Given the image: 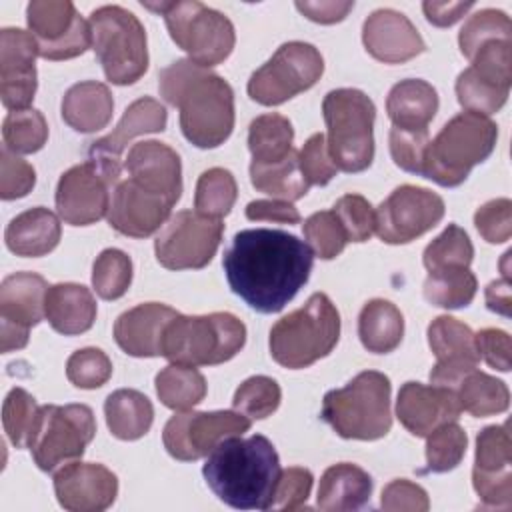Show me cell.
Returning <instances> with one entry per match:
<instances>
[{
	"label": "cell",
	"mask_w": 512,
	"mask_h": 512,
	"mask_svg": "<svg viewBox=\"0 0 512 512\" xmlns=\"http://www.w3.org/2000/svg\"><path fill=\"white\" fill-rule=\"evenodd\" d=\"M312 264L304 240L272 228L236 232L222 258L230 290L260 314L280 312L308 282Z\"/></svg>",
	"instance_id": "cell-1"
},
{
	"label": "cell",
	"mask_w": 512,
	"mask_h": 512,
	"mask_svg": "<svg viewBox=\"0 0 512 512\" xmlns=\"http://www.w3.org/2000/svg\"><path fill=\"white\" fill-rule=\"evenodd\" d=\"M160 96L180 110L184 138L208 150L224 144L234 128V90L216 72L182 58L158 76Z\"/></svg>",
	"instance_id": "cell-2"
},
{
	"label": "cell",
	"mask_w": 512,
	"mask_h": 512,
	"mask_svg": "<svg viewBox=\"0 0 512 512\" xmlns=\"http://www.w3.org/2000/svg\"><path fill=\"white\" fill-rule=\"evenodd\" d=\"M280 472L278 452L262 434L222 440L202 466L208 488L238 510H270Z\"/></svg>",
	"instance_id": "cell-3"
},
{
	"label": "cell",
	"mask_w": 512,
	"mask_h": 512,
	"mask_svg": "<svg viewBox=\"0 0 512 512\" xmlns=\"http://www.w3.org/2000/svg\"><path fill=\"white\" fill-rule=\"evenodd\" d=\"M390 378L376 370L356 374L346 386L326 392L322 420L346 440H378L392 428Z\"/></svg>",
	"instance_id": "cell-4"
},
{
	"label": "cell",
	"mask_w": 512,
	"mask_h": 512,
	"mask_svg": "<svg viewBox=\"0 0 512 512\" xmlns=\"http://www.w3.org/2000/svg\"><path fill=\"white\" fill-rule=\"evenodd\" d=\"M498 126L484 114L462 112L448 120L428 142L422 176L444 186H460L470 170L484 162L496 148Z\"/></svg>",
	"instance_id": "cell-5"
},
{
	"label": "cell",
	"mask_w": 512,
	"mask_h": 512,
	"mask_svg": "<svg viewBox=\"0 0 512 512\" xmlns=\"http://www.w3.org/2000/svg\"><path fill=\"white\" fill-rule=\"evenodd\" d=\"M340 338V314L324 292H314L298 310L270 330V356L284 368L300 370L328 356Z\"/></svg>",
	"instance_id": "cell-6"
},
{
	"label": "cell",
	"mask_w": 512,
	"mask_h": 512,
	"mask_svg": "<svg viewBox=\"0 0 512 512\" xmlns=\"http://www.w3.org/2000/svg\"><path fill=\"white\" fill-rule=\"evenodd\" d=\"M246 344V326L230 312L178 314L164 330L162 356L174 364L216 366L232 360Z\"/></svg>",
	"instance_id": "cell-7"
},
{
	"label": "cell",
	"mask_w": 512,
	"mask_h": 512,
	"mask_svg": "<svg viewBox=\"0 0 512 512\" xmlns=\"http://www.w3.org/2000/svg\"><path fill=\"white\" fill-rule=\"evenodd\" d=\"M328 152L342 172H362L374 160V102L358 88L330 90L322 100Z\"/></svg>",
	"instance_id": "cell-8"
},
{
	"label": "cell",
	"mask_w": 512,
	"mask_h": 512,
	"mask_svg": "<svg viewBox=\"0 0 512 512\" xmlns=\"http://www.w3.org/2000/svg\"><path fill=\"white\" fill-rule=\"evenodd\" d=\"M92 50L102 64L108 82L128 86L138 82L148 70L146 30L130 10L106 4L96 8L90 18Z\"/></svg>",
	"instance_id": "cell-9"
},
{
	"label": "cell",
	"mask_w": 512,
	"mask_h": 512,
	"mask_svg": "<svg viewBox=\"0 0 512 512\" xmlns=\"http://www.w3.org/2000/svg\"><path fill=\"white\" fill-rule=\"evenodd\" d=\"M148 10L164 16L166 28L174 44L188 54V58L204 68L224 62L236 44V32L228 16L196 2H144Z\"/></svg>",
	"instance_id": "cell-10"
},
{
	"label": "cell",
	"mask_w": 512,
	"mask_h": 512,
	"mask_svg": "<svg viewBox=\"0 0 512 512\" xmlns=\"http://www.w3.org/2000/svg\"><path fill=\"white\" fill-rule=\"evenodd\" d=\"M94 434L96 420L90 406L46 404L40 406L28 448L36 466L44 472H52L62 464L82 458Z\"/></svg>",
	"instance_id": "cell-11"
},
{
	"label": "cell",
	"mask_w": 512,
	"mask_h": 512,
	"mask_svg": "<svg viewBox=\"0 0 512 512\" xmlns=\"http://www.w3.org/2000/svg\"><path fill=\"white\" fill-rule=\"evenodd\" d=\"M324 72L316 46L300 40L282 44L248 80V96L262 106H278L312 88Z\"/></svg>",
	"instance_id": "cell-12"
},
{
	"label": "cell",
	"mask_w": 512,
	"mask_h": 512,
	"mask_svg": "<svg viewBox=\"0 0 512 512\" xmlns=\"http://www.w3.org/2000/svg\"><path fill=\"white\" fill-rule=\"evenodd\" d=\"M224 234L220 218H208L196 210H180L168 218L154 240L160 266L168 270L204 268L216 254Z\"/></svg>",
	"instance_id": "cell-13"
},
{
	"label": "cell",
	"mask_w": 512,
	"mask_h": 512,
	"mask_svg": "<svg viewBox=\"0 0 512 512\" xmlns=\"http://www.w3.org/2000/svg\"><path fill=\"white\" fill-rule=\"evenodd\" d=\"M248 430L250 418L238 410H180L166 422L162 442L172 458L192 462L208 456L222 440L230 436H242Z\"/></svg>",
	"instance_id": "cell-14"
},
{
	"label": "cell",
	"mask_w": 512,
	"mask_h": 512,
	"mask_svg": "<svg viewBox=\"0 0 512 512\" xmlns=\"http://www.w3.org/2000/svg\"><path fill=\"white\" fill-rule=\"evenodd\" d=\"M444 200L422 186L402 184L374 210V232L386 244H408L444 218Z\"/></svg>",
	"instance_id": "cell-15"
},
{
	"label": "cell",
	"mask_w": 512,
	"mask_h": 512,
	"mask_svg": "<svg viewBox=\"0 0 512 512\" xmlns=\"http://www.w3.org/2000/svg\"><path fill=\"white\" fill-rule=\"evenodd\" d=\"M26 22L38 42V54L46 60H70L92 46L90 24L70 0H32L26 6Z\"/></svg>",
	"instance_id": "cell-16"
},
{
	"label": "cell",
	"mask_w": 512,
	"mask_h": 512,
	"mask_svg": "<svg viewBox=\"0 0 512 512\" xmlns=\"http://www.w3.org/2000/svg\"><path fill=\"white\" fill-rule=\"evenodd\" d=\"M48 282L34 272H14L0 286V348L20 350L28 344L30 328L46 318L44 300Z\"/></svg>",
	"instance_id": "cell-17"
},
{
	"label": "cell",
	"mask_w": 512,
	"mask_h": 512,
	"mask_svg": "<svg viewBox=\"0 0 512 512\" xmlns=\"http://www.w3.org/2000/svg\"><path fill=\"white\" fill-rule=\"evenodd\" d=\"M114 182L98 164L86 160L68 168L56 186V210L70 226H90L110 208Z\"/></svg>",
	"instance_id": "cell-18"
},
{
	"label": "cell",
	"mask_w": 512,
	"mask_h": 512,
	"mask_svg": "<svg viewBox=\"0 0 512 512\" xmlns=\"http://www.w3.org/2000/svg\"><path fill=\"white\" fill-rule=\"evenodd\" d=\"M38 42L22 28H2L0 32V98L12 110L30 108L36 94Z\"/></svg>",
	"instance_id": "cell-19"
},
{
	"label": "cell",
	"mask_w": 512,
	"mask_h": 512,
	"mask_svg": "<svg viewBox=\"0 0 512 512\" xmlns=\"http://www.w3.org/2000/svg\"><path fill=\"white\" fill-rule=\"evenodd\" d=\"M428 346L436 356L430 370V384L456 388V384L472 372L478 362L474 332L454 316H438L428 326Z\"/></svg>",
	"instance_id": "cell-20"
},
{
	"label": "cell",
	"mask_w": 512,
	"mask_h": 512,
	"mask_svg": "<svg viewBox=\"0 0 512 512\" xmlns=\"http://www.w3.org/2000/svg\"><path fill=\"white\" fill-rule=\"evenodd\" d=\"M174 204L170 198L126 178L114 186L106 216L116 232L130 238H148L168 222Z\"/></svg>",
	"instance_id": "cell-21"
},
{
	"label": "cell",
	"mask_w": 512,
	"mask_h": 512,
	"mask_svg": "<svg viewBox=\"0 0 512 512\" xmlns=\"http://www.w3.org/2000/svg\"><path fill=\"white\" fill-rule=\"evenodd\" d=\"M166 122V108L158 100L142 96L124 110L118 126L110 134L92 142L88 150V160L98 164L114 182H120V154L126 144L136 136L162 132L166 128Z\"/></svg>",
	"instance_id": "cell-22"
},
{
	"label": "cell",
	"mask_w": 512,
	"mask_h": 512,
	"mask_svg": "<svg viewBox=\"0 0 512 512\" xmlns=\"http://www.w3.org/2000/svg\"><path fill=\"white\" fill-rule=\"evenodd\" d=\"M58 504L70 512H102L118 494V478L112 470L94 462H68L54 474Z\"/></svg>",
	"instance_id": "cell-23"
},
{
	"label": "cell",
	"mask_w": 512,
	"mask_h": 512,
	"mask_svg": "<svg viewBox=\"0 0 512 512\" xmlns=\"http://www.w3.org/2000/svg\"><path fill=\"white\" fill-rule=\"evenodd\" d=\"M462 406L452 388L426 386L420 382L402 384L396 398V416L400 424L418 438H426L432 430L460 418Z\"/></svg>",
	"instance_id": "cell-24"
},
{
	"label": "cell",
	"mask_w": 512,
	"mask_h": 512,
	"mask_svg": "<svg viewBox=\"0 0 512 512\" xmlns=\"http://www.w3.org/2000/svg\"><path fill=\"white\" fill-rule=\"evenodd\" d=\"M366 52L384 64H402L426 50L416 26L398 10H374L362 26Z\"/></svg>",
	"instance_id": "cell-25"
},
{
	"label": "cell",
	"mask_w": 512,
	"mask_h": 512,
	"mask_svg": "<svg viewBox=\"0 0 512 512\" xmlns=\"http://www.w3.org/2000/svg\"><path fill=\"white\" fill-rule=\"evenodd\" d=\"M124 168L128 178L150 192L162 194L172 202L182 196V164L176 150L158 140H144L128 150Z\"/></svg>",
	"instance_id": "cell-26"
},
{
	"label": "cell",
	"mask_w": 512,
	"mask_h": 512,
	"mask_svg": "<svg viewBox=\"0 0 512 512\" xmlns=\"http://www.w3.org/2000/svg\"><path fill=\"white\" fill-rule=\"evenodd\" d=\"M180 312L160 302H144L122 312L114 322L116 344L134 358L162 356L164 330Z\"/></svg>",
	"instance_id": "cell-27"
},
{
	"label": "cell",
	"mask_w": 512,
	"mask_h": 512,
	"mask_svg": "<svg viewBox=\"0 0 512 512\" xmlns=\"http://www.w3.org/2000/svg\"><path fill=\"white\" fill-rule=\"evenodd\" d=\"M60 236L62 226L58 216L44 206L20 212L10 220L4 232L8 250L22 258L46 256L58 246Z\"/></svg>",
	"instance_id": "cell-28"
},
{
	"label": "cell",
	"mask_w": 512,
	"mask_h": 512,
	"mask_svg": "<svg viewBox=\"0 0 512 512\" xmlns=\"http://www.w3.org/2000/svg\"><path fill=\"white\" fill-rule=\"evenodd\" d=\"M44 312L48 324L56 332L64 336H76L92 328L96 320V300L86 286L60 282L48 288Z\"/></svg>",
	"instance_id": "cell-29"
},
{
	"label": "cell",
	"mask_w": 512,
	"mask_h": 512,
	"mask_svg": "<svg viewBox=\"0 0 512 512\" xmlns=\"http://www.w3.org/2000/svg\"><path fill=\"white\" fill-rule=\"evenodd\" d=\"M114 112L110 88L96 80H86L70 86L62 98V120L76 132L92 134L102 130Z\"/></svg>",
	"instance_id": "cell-30"
},
{
	"label": "cell",
	"mask_w": 512,
	"mask_h": 512,
	"mask_svg": "<svg viewBox=\"0 0 512 512\" xmlns=\"http://www.w3.org/2000/svg\"><path fill=\"white\" fill-rule=\"evenodd\" d=\"M372 494L370 474L350 462H340L324 470L316 504L324 512H350L362 508Z\"/></svg>",
	"instance_id": "cell-31"
},
{
	"label": "cell",
	"mask_w": 512,
	"mask_h": 512,
	"mask_svg": "<svg viewBox=\"0 0 512 512\" xmlns=\"http://www.w3.org/2000/svg\"><path fill=\"white\" fill-rule=\"evenodd\" d=\"M386 112L396 128L428 130L430 120L438 112V92L420 78L400 80L388 92Z\"/></svg>",
	"instance_id": "cell-32"
},
{
	"label": "cell",
	"mask_w": 512,
	"mask_h": 512,
	"mask_svg": "<svg viewBox=\"0 0 512 512\" xmlns=\"http://www.w3.org/2000/svg\"><path fill=\"white\" fill-rule=\"evenodd\" d=\"M358 336L362 346L372 354L396 350L404 336L402 312L390 300H368L358 316Z\"/></svg>",
	"instance_id": "cell-33"
},
{
	"label": "cell",
	"mask_w": 512,
	"mask_h": 512,
	"mask_svg": "<svg viewBox=\"0 0 512 512\" xmlns=\"http://www.w3.org/2000/svg\"><path fill=\"white\" fill-rule=\"evenodd\" d=\"M104 416L112 436L118 440H138L150 430L154 408L142 392L120 388L106 398Z\"/></svg>",
	"instance_id": "cell-34"
},
{
	"label": "cell",
	"mask_w": 512,
	"mask_h": 512,
	"mask_svg": "<svg viewBox=\"0 0 512 512\" xmlns=\"http://www.w3.org/2000/svg\"><path fill=\"white\" fill-rule=\"evenodd\" d=\"M294 128L282 114L270 112L254 118L248 128V150L252 164H274L288 158L294 148Z\"/></svg>",
	"instance_id": "cell-35"
},
{
	"label": "cell",
	"mask_w": 512,
	"mask_h": 512,
	"mask_svg": "<svg viewBox=\"0 0 512 512\" xmlns=\"http://www.w3.org/2000/svg\"><path fill=\"white\" fill-rule=\"evenodd\" d=\"M462 410L472 414L474 418H486L508 410L510 390L508 386L480 370H472L454 388Z\"/></svg>",
	"instance_id": "cell-36"
},
{
	"label": "cell",
	"mask_w": 512,
	"mask_h": 512,
	"mask_svg": "<svg viewBox=\"0 0 512 512\" xmlns=\"http://www.w3.org/2000/svg\"><path fill=\"white\" fill-rule=\"evenodd\" d=\"M250 182L258 192L286 202L304 198L310 188L300 172L296 150L274 164H250Z\"/></svg>",
	"instance_id": "cell-37"
},
{
	"label": "cell",
	"mask_w": 512,
	"mask_h": 512,
	"mask_svg": "<svg viewBox=\"0 0 512 512\" xmlns=\"http://www.w3.org/2000/svg\"><path fill=\"white\" fill-rule=\"evenodd\" d=\"M156 394L170 410H190L206 396V380L196 366L170 362L156 374Z\"/></svg>",
	"instance_id": "cell-38"
},
{
	"label": "cell",
	"mask_w": 512,
	"mask_h": 512,
	"mask_svg": "<svg viewBox=\"0 0 512 512\" xmlns=\"http://www.w3.org/2000/svg\"><path fill=\"white\" fill-rule=\"evenodd\" d=\"M478 290L476 276L470 268H450L428 272L424 280V298L438 308H466Z\"/></svg>",
	"instance_id": "cell-39"
},
{
	"label": "cell",
	"mask_w": 512,
	"mask_h": 512,
	"mask_svg": "<svg viewBox=\"0 0 512 512\" xmlns=\"http://www.w3.org/2000/svg\"><path fill=\"white\" fill-rule=\"evenodd\" d=\"M238 196V186L230 170L208 168L196 182L194 208L198 214L208 218H224L230 214Z\"/></svg>",
	"instance_id": "cell-40"
},
{
	"label": "cell",
	"mask_w": 512,
	"mask_h": 512,
	"mask_svg": "<svg viewBox=\"0 0 512 512\" xmlns=\"http://www.w3.org/2000/svg\"><path fill=\"white\" fill-rule=\"evenodd\" d=\"M474 258V246L466 230L458 224H448L442 234H438L422 254V262L428 272L450 270V268H470Z\"/></svg>",
	"instance_id": "cell-41"
},
{
	"label": "cell",
	"mask_w": 512,
	"mask_h": 512,
	"mask_svg": "<svg viewBox=\"0 0 512 512\" xmlns=\"http://www.w3.org/2000/svg\"><path fill=\"white\" fill-rule=\"evenodd\" d=\"M4 146L14 154H32L44 148L48 140V124L40 110H12L2 122Z\"/></svg>",
	"instance_id": "cell-42"
},
{
	"label": "cell",
	"mask_w": 512,
	"mask_h": 512,
	"mask_svg": "<svg viewBox=\"0 0 512 512\" xmlns=\"http://www.w3.org/2000/svg\"><path fill=\"white\" fill-rule=\"evenodd\" d=\"M508 94H510L508 86L496 84V82L480 76L470 66L458 74L456 96H458L460 106L466 112L490 116L506 104Z\"/></svg>",
	"instance_id": "cell-43"
},
{
	"label": "cell",
	"mask_w": 512,
	"mask_h": 512,
	"mask_svg": "<svg viewBox=\"0 0 512 512\" xmlns=\"http://www.w3.org/2000/svg\"><path fill=\"white\" fill-rule=\"evenodd\" d=\"M512 38V22L506 12L496 8H482L468 16L458 34L460 52L470 60L474 52L492 40H510Z\"/></svg>",
	"instance_id": "cell-44"
},
{
	"label": "cell",
	"mask_w": 512,
	"mask_h": 512,
	"mask_svg": "<svg viewBox=\"0 0 512 512\" xmlns=\"http://www.w3.org/2000/svg\"><path fill=\"white\" fill-rule=\"evenodd\" d=\"M132 282V260L118 248L102 250L92 266V286L102 300L122 298Z\"/></svg>",
	"instance_id": "cell-45"
},
{
	"label": "cell",
	"mask_w": 512,
	"mask_h": 512,
	"mask_svg": "<svg viewBox=\"0 0 512 512\" xmlns=\"http://www.w3.org/2000/svg\"><path fill=\"white\" fill-rule=\"evenodd\" d=\"M40 406L34 396L24 388H12L2 404V424L8 440L16 448H28L36 422H38Z\"/></svg>",
	"instance_id": "cell-46"
},
{
	"label": "cell",
	"mask_w": 512,
	"mask_h": 512,
	"mask_svg": "<svg viewBox=\"0 0 512 512\" xmlns=\"http://www.w3.org/2000/svg\"><path fill=\"white\" fill-rule=\"evenodd\" d=\"M466 446L468 436L460 424L446 422L438 426L426 436V468L436 474L454 470L462 462Z\"/></svg>",
	"instance_id": "cell-47"
},
{
	"label": "cell",
	"mask_w": 512,
	"mask_h": 512,
	"mask_svg": "<svg viewBox=\"0 0 512 512\" xmlns=\"http://www.w3.org/2000/svg\"><path fill=\"white\" fill-rule=\"evenodd\" d=\"M282 390L270 376H250L234 392L232 406L250 420L268 418L278 410Z\"/></svg>",
	"instance_id": "cell-48"
},
{
	"label": "cell",
	"mask_w": 512,
	"mask_h": 512,
	"mask_svg": "<svg viewBox=\"0 0 512 512\" xmlns=\"http://www.w3.org/2000/svg\"><path fill=\"white\" fill-rule=\"evenodd\" d=\"M512 442L508 422L500 426H486L476 436V456L472 472L478 474H500L512 472Z\"/></svg>",
	"instance_id": "cell-49"
},
{
	"label": "cell",
	"mask_w": 512,
	"mask_h": 512,
	"mask_svg": "<svg viewBox=\"0 0 512 512\" xmlns=\"http://www.w3.org/2000/svg\"><path fill=\"white\" fill-rule=\"evenodd\" d=\"M302 232L310 250H314V254L322 260H332L342 254L348 242L334 210H320L308 216L302 224Z\"/></svg>",
	"instance_id": "cell-50"
},
{
	"label": "cell",
	"mask_w": 512,
	"mask_h": 512,
	"mask_svg": "<svg viewBox=\"0 0 512 512\" xmlns=\"http://www.w3.org/2000/svg\"><path fill=\"white\" fill-rule=\"evenodd\" d=\"M112 376V362L100 348H80L66 360V378L76 388L94 390Z\"/></svg>",
	"instance_id": "cell-51"
},
{
	"label": "cell",
	"mask_w": 512,
	"mask_h": 512,
	"mask_svg": "<svg viewBox=\"0 0 512 512\" xmlns=\"http://www.w3.org/2000/svg\"><path fill=\"white\" fill-rule=\"evenodd\" d=\"M334 214L338 216L348 242H366L374 234L376 214L372 204L360 194H344L334 204Z\"/></svg>",
	"instance_id": "cell-52"
},
{
	"label": "cell",
	"mask_w": 512,
	"mask_h": 512,
	"mask_svg": "<svg viewBox=\"0 0 512 512\" xmlns=\"http://www.w3.org/2000/svg\"><path fill=\"white\" fill-rule=\"evenodd\" d=\"M390 154L398 168L410 174L422 176L424 154L430 142L428 130H406V128H390Z\"/></svg>",
	"instance_id": "cell-53"
},
{
	"label": "cell",
	"mask_w": 512,
	"mask_h": 512,
	"mask_svg": "<svg viewBox=\"0 0 512 512\" xmlns=\"http://www.w3.org/2000/svg\"><path fill=\"white\" fill-rule=\"evenodd\" d=\"M298 166L308 184L326 186L338 172L330 158L326 136L322 132L312 134L298 152Z\"/></svg>",
	"instance_id": "cell-54"
},
{
	"label": "cell",
	"mask_w": 512,
	"mask_h": 512,
	"mask_svg": "<svg viewBox=\"0 0 512 512\" xmlns=\"http://www.w3.org/2000/svg\"><path fill=\"white\" fill-rule=\"evenodd\" d=\"M314 476L308 468L302 466H290L280 472L276 490H274V500L270 510H300L306 506V500L312 490Z\"/></svg>",
	"instance_id": "cell-55"
},
{
	"label": "cell",
	"mask_w": 512,
	"mask_h": 512,
	"mask_svg": "<svg viewBox=\"0 0 512 512\" xmlns=\"http://www.w3.org/2000/svg\"><path fill=\"white\" fill-rule=\"evenodd\" d=\"M474 226L490 244L508 242L512 236V202L508 198L488 200L476 210Z\"/></svg>",
	"instance_id": "cell-56"
},
{
	"label": "cell",
	"mask_w": 512,
	"mask_h": 512,
	"mask_svg": "<svg viewBox=\"0 0 512 512\" xmlns=\"http://www.w3.org/2000/svg\"><path fill=\"white\" fill-rule=\"evenodd\" d=\"M36 184V172L30 162L10 152L6 146L0 152V196L2 200L24 198Z\"/></svg>",
	"instance_id": "cell-57"
},
{
	"label": "cell",
	"mask_w": 512,
	"mask_h": 512,
	"mask_svg": "<svg viewBox=\"0 0 512 512\" xmlns=\"http://www.w3.org/2000/svg\"><path fill=\"white\" fill-rule=\"evenodd\" d=\"M380 506L386 512H426L430 508V500L426 490L416 482L396 478L384 486Z\"/></svg>",
	"instance_id": "cell-58"
},
{
	"label": "cell",
	"mask_w": 512,
	"mask_h": 512,
	"mask_svg": "<svg viewBox=\"0 0 512 512\" xmlns=\"http://www.w3.org/2000/svg\"><path fill=\"white\" fill-rule=\"evenodd\" d=\"M478 356L494 370L508 372L512 366V346L508 332L500 328H484L474 334Z\"/></svg>",
	"instance_id": "cell-59"
},
{
	"label": "cell",
	"mask_w": 512,
	"mask_h": 512,
	"mask_svg": "<svg viewBox=\"0 0 512 512\" xmlns=\"http://www.w3.org/2000/svg\"><path fill=\"white\" fill-rule=\"evenodd\" d=\"M472 486L484 506L508 508L512 504V472H500V474L472 472Z\"/></svg>",
	"instance_id": "cell-60"
},
{
	"label": "cell",
	"mask_w": 512,
	"mask_h": 512,
	"mask_svg": "<svg viewBox=\"0 0 512 512\" xmlns=\"http://www.w3.org/2000/svg\"><path fill=\"white\" fill-rule=\"evenodd\" d=\"M246 218L256 222H280V224H298L300 212L292 202L286 200H252L246 206Z\"/></svg>",
	"instance_id": "cell-61"
},
{
	"label": "cell",
	"mask_w": 512,
	"mask_h": 512,
	"mask_svg": "<svg viewBox=\"0 0 512 512\" xmlns=\"http://www.w3.org/2000/svg\"><path fill=\"white\" fill-rule=\"evenodd\" d=\"M296 8L312 22L318 24H336L348 16L354 8L352 0H320V2H296Z\"/></svg>",
	"instance_id": "cell-62"
},
{
	"label": "cell",
	"mask_w": 512,
	"mask_h": 512,
	"mask_svg": "<svg viewBox=\"0 0 512 512\" xmlns=\"http://www.w3.org/2000/svg\"><path fill=\"white\" fill-rule=\"evenodd\" d=\"M472 8H474V2H434V0L422 2L426 20L438 28H448L456 24Z\"/></svg>",
	"instance_id": "cell-63"
},
{
	"label": "cell",
	"mask_w": 512,
	"mask_h": 512,
	"mask_svg": "<svg viewBox=\"0 0 512 512\" xmlns=\"http://www.w3.org/2000/svg\"><path fill=\"white\" fill-rule=\"evenodd\" d=\"M510 278L494 280L486 286V306L488 310L510 316Z\"/></svg>",
	"instance_id": "cell-64"
}]
</instances>
